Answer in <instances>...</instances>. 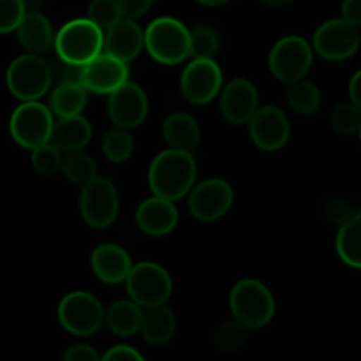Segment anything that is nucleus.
<instances>
[{
	"mask_svg": "<svg viewBox=\"0 0 361 361\" xmlns=\"http://www.w3.org/2000/svg\"><path fill=\"white\" fill-rule=\"evenodd\" d=\"M116 4H118L122 18L137 20V18L145 16L152 9L154 0H116Z\"/></svg>",
	"mask_w": 361,
	"mask_h": 361,
	"instance_id": "obj_39",
	"label": "nucleus"
},
{
	"mask_svg": "<svg viewBox=\"0 0 361 361\" xmlns=\"http://www.w3.org/2000/svg\"><path fill=\"white\" fill-rule=\"evenodd\" d=\"M247 338H249V328H245L236 319H231L219 324L214 341L219 351L233 355V353L242 351L243 345L247 344Z\"/></svg>",
	"mask_w": 361,
	"mask_h": 361,
	"instance_id": "obj_31",
	"label": "nucleus"
},
{
	"mask_svg": "<svg viewBox=\"0 0 361 361\" xmlns=\"http://www.w3.org/2000/svg\"><path fill=\"white\" fill-rule=\"evenodd\" d=\"M162 137L169 148L192 152L200 145L201 130L194 116H190L189 113L176 111L166 116L162 122Z\"/></svg>",
	"mask_w": 361,
	"mask_h": 361,
	"instance_id": "obj_23",
	"label": "nucleus"
},
{
	"mask_svg": "<svg viewBox=\"0 0 361 361\" xmlns=\"http://www.w3.org/2000/svg\"><path fill=\"white\" fill-rule=\"evenodd\" d=\"M196 2L207 7H221V6H226L228 2H231V0H196Z\"/></svg>",
	"mask_w": 361,
	"mask_h": 361,
	"instance_id": "obj_46",
	"label": "nucleus"
},
{
	"mask_svg": "<svg viewBox=\"0 0 361 361\" xmlns=\"http://www.w3.org/2000/svg\"><path fill=\"white\" fill-rule=\"evenodd\" d=\"M349 99H351L353 104L360 106L361 104V73H356L351 78V83H349Z\"/></svg>",
	"mask_w": 361,
	"mask_h": 361,
	"instance_id": "obj_43",
	"label": "nucleus"
},
{
	"mask_svg": "<svg viewBox=\"0 0 361 361\" xmlns=\"http://www.w3.org/2000/svg\"><path fill=\"white\" fill-rule=\"evenodd\" d=\"M134 152V137L133 134L122 127H115L109 133H106L102 140V154L113 164H122L129 161Z\"/></svg>",
	"mask_w": 361,
	"mask_h": 361,
	"instance_id": "obj_30",
	"label": "nucleus"
},
{
	"mask_svg": "<svg viewBox=\"0 0 361 361\" xmlns=\"http://www.w3.org/2000/svg\"><path fill=\"white\" fill-rule=\"evenodd\" d=\"M286 101L291 106L293 111L300 115H312L321 106V90L316 83L300 78V80L288 83L286 88Z\"/></svg>",
	"mask_w": 361,
	"mask_h": 361,
	"instance_id": "obj_28",
	"label": "nucleus"
},
{
	"mask_svg": "<svg viewBox=\"0 0 361 361\" xmlns=\"http://www.w3.org/2000/svg\"><path fill=\"white\" fill-rule=\"evenodd\" d=\"M90 267L99 281L115 286L126 282L133 268V261L123 247L116 243H102L92 252Z\"/></svg>",
	"mask_w": 361,
	"mask_h": 361,
	"instance_id": "obj_19",
	"label": "nucleus"
},
{
	"mask_svg": "<svg viewBox=\"0 0 361 361\" xmlns=\"http://www.w3.org/2000/svg\"><path fill=\"white\" fill-rule=\"evenodd\" d=\"M136 222L148 236H166L178 224V210L166 197H148L137 207Z\"/></svg>",
	"mask_w": 361,
	"mask_h": 361,
	"instance_id": "obj_20",
	"label": "nucleus"
},
{
	"mask_svg": "<svg viewBox=\"0 0 361 361\" xmlns=\"http://www.w3.org/2000/svg\"><path fill=\"white\" fill-rule=\"evenodd\" d=\"M120 201L116 187L104 176H95L83 185L80 194V214L94 229H104L118 217Z\"/></svg>",
	"mask_w": 361,
	"mask_h": 361,
	"instance_id": "obj_9",
	"label": "nucleus"
},
{
	"mask_svg": "<svg viewBox=\"0 0 361 361\" xmlns=\"http://www.w3.org/2000/svg\"><path fill=\"white\" fill-rule=\"evenodd\" d=\"M59 321L67 334L88 337L97 334L104 323V307L87 291H73L59 305Z\"/></svg>",
	"mask_w": 361,
	"mask_h": 361,
	"instance_id": "obj_8",
	"label": "nucleus"
},
{
	"mask_svg": "<svg viewBox=\"0 0 361 361\" xmlns=\"http://www.w3.org/2000/svg\"><path fill=\"white\" fill-rule=\"evenodd\" d=\"M25 13L27 11L21 0H0V34L16 30Z\"/></svg>",
	"mask_w": 361,
	"mask_h": 361,
	"instance_id": "obj_36",
	"label": "nucleus"
},
{
	"mask_svg": "<svg viewBox=\"0 0 361 361\" xmlns=\"http://www.w3.org/2000/svg\"><path fill=\"white\" fill-rule=\"evenodd\" d=\"M129 80V67L126 62L101 51L95 59L83 66L81 87L90 94L109 95L115 88Z\"/></svg>",
	"mask_w": 361,
	"mask_h": 361,
	"instance_id": "obj_16",
	"label": "nucleus"
},
{
	"mask_svg": "<svg viewBox=\"0 0 361 361\" xmlns=\"http://www.w3.org/2000/svg\"><path fill=\"white\" fill-rule=\"evenodd\" d=\"M16 37L27 53L44 55L51 49L55 32L51 23L41 11H27L16 27Z\"/></svg>",
	"mask_w": 361,
	"mask_h": 361,
	"instance_id": "obj_21",
	"label": "nucleus"
},
{
	"mask_svg": "<svg viewBox=\"0 0 361 361\" xmlns=\"http://www.w3.org/2000/svg\"><path fill=\"white\" fill-rule=\"evenodd\" d=\"M102 37L101 28L88 18H76L67 21L55 34L53 46L59 59L85 66L102 51Z\"/></svg>",
	"mask_w": 361,
	"mask_h": 361,
	"instance_id": "obj_4",
	"label": "nucleus"
},
{
	"mask_svg": "<svg viewBox=\"0 0 361 361\" xmlns=\"http://www.w3.org/2000/svg\"><path fill=\"white\" fill-rule=\"evenodd\" d=\"M143 48V28L136 23V20H129V18H120L115 25L106 30L102 37V51L126 63L133 62Z\"/></svg>",
	"mask_w": 361,
	"mask_h": 361,
	"instance_id": "obj_18",
	"label": "nucleus"
},
{
	"mask_svg": "<svg viewBox=\"0 0 361 361\" xmlns=\"http://www.w3.org/2000/svg\"><path fill=\"white\" fill-rule=\"evenodd\" d=\"M21 2H23L25 11H41L46 0H21Z\"/></svg>",
	"mask_w": 361,
	"mask_h": 361,
	"instance_id": "obj_44",
	"label": "nucleus"
},
{
	"mask_svg": "<svg viewBox=\"0 0 361 361\" xmlns=\"http://www.w3.org/2000/svg\"><path fill=\"white\" fill-rule=\"evenodd\" d=\"M361 214L356 212L349 221L341 224L337 235V252L338 257L348 267H361Z\"/></svg>",
	"mask_w": 361,
	"mask_h": 361,
	"instance_id": "obj_27",
	"label": "nucleus"
},
{
	"mask_svg": "<svg viewBox=\"0 0 361 361\" xmlns=\"http://www.w3.org/2000/svg\"><path fill=\"white\" fill-rule=\"evenodd\" d=\"M261 2H263L264 6L279 9V7H284V6H288V4H291L293 0H261Z\"/></svg>",
	"mask_w": 361,
	"mask_h": 361,
	"instance_id": "obj_45",
	"label": "nucleus"
},
{
	"mask_svg": "<svg viewBox=\"0 0 361 361\" xmlns=\"http://www.w3.org/2000/svg\"><path fill=\"white\" fill-rule=\"evenodd\" d=\"M126 286L130 300L145 309L164 305L173 293V281L168 270L152 261L133 264Z\"/></svg>",
	"mask_w": 361,
	"mask_h": 361,
	"instance_id": "obj_6",
	"label": "nucleus"
},
{
	"mask_svg": "<svg viewBox=\"0 0 361 361\" xmlns=\"http://www.w3.org/2000/svg\"><path fill=\"white\" fill-rule=\"evenodd\" d=\"M324 212H326L328 221L334 222V224H338V226L344 224L345 221H349V219L356 214V212L351 208V203L345 200H342V197L330 200V203L326 204Z\"/></svg>",
	"mask_w": 361,
	"mask_h": 361,
	"instance_id": "obj_38",
	"label": "nucleus"
},
{
	"mask_svg": "<svg viewBox=\"0 0 361 361\" xmlns=\"http://www.w3.org/2000/svg\"><path fill=\"white\" fill-rule=\"evenodd\" d=\"M88 101V92L80 83H56L49 97V109L59 118L81 115Z\"/></svg>",
	"mask_w": 361,
	"mask_h": 361,
	"instance_id": "obj_26",
	"label": "nucleus"
},
{
	"mask_svg": "<svg viewBox=\"0 0 361 361\" xmlns=\"http://www.w3.org/2000/svg\"><path fill=\"white\" fill-rule=\"evenodd\" d=\"M143 310L134 300H116L104 310V323L116 337H130L140 331Z\"/></svg>",
	"mask_w": 361,
	"mask_h": 361,
	"instance_id": "obj_25",
	"label": "nucleus"
},
{
	"mask_svg": "<svg viewBox=\"0 0 361 361\" xmlns=\"http://www.w3.org/2000/svg\"><path fill=\"white\" fill-rule=\"evenodd\" d=\"M222 80V69L214 59H194L183 69L180 87L190 104L203 106L217 97Z\"/></svg>",
	"mask_w": 361,
	"mask_h": 361,
	"instance_id": "obj_13",
	"label": "nucleus"
},
{
	"mask_svg": "<svg viewBox=\"0 0 361 361\" xmlns=\"http://www.w3.org/2000/svg\"><path fill=\"white\" fill-rule=\"evenodd\" d=\"M51 83V67L42 55L25 53L7 67V90L20 101H39L48 94Z\"/></svg>",
	"mask_w": 361,
	"mask_h": 361,
	"instance_id": "obj_5",
	"label": "nucleus"
},
{
	"mask_svg": "<svg viewBox=\"0 0 361 361\" xmlns=\"http://www.w3.org/2000/svg\"><path fill=\"white\" fill-rule=\"evenodd\" d=\"M312 46L300 35H286L279 39L268 56L271 74L282 83L305 78L312 66Z\"/></svg>",
	"mask_w": 361,
	"mask_h": 361,
	"instance_id": "obj_10",
	"label": "nucleus"
},
{
	"mask_svg": "<svg viewBox=\"0 0 361 361\" xmlns=\"http://www.w3.org/2000/svg\"><path fill=\"white\" fill-rule=\"evenodd\" d=\"M247 123H249L250 140L263 152L281 150L291 136V123L288 115L277 106H259Z\"/></svg>",
	"mask_w": 361,
	"mask_h": 361,
	"instance_id": "obj_14",
	"label": "nucleus"
},
{
	"mask_svg": "<svg viewBox=\"0 0 361 361\" xmlns=\"http://www.w3.org/2000/svg\"><path fill=\"white\" fill-rule=\"evenodd\" d=\"M63 361H99L101 356L95 351L92 345L88 344H76L71 345L66 353L62 355Z\"/></svg>",
	"mask_w": 361,
	"mask_h": 361,
	"instance_id": "obj_40",
	"label": "nucleus"
},
{
	"mask_svg": "<svg viewBox=\"0 0 361 361\" xmlns=\"http://www.w3.org/2000/svg\"><path fill=\"white\" fill-rule=\"evenodd\" d=\"M342 20L360 27L361 25V0H344L341 7Z\"/></svg>",
	"mask_w": 361,
	"mask_h": 361,
	"instance_id": "obj_42",
	"label": "nucleus"
},
{
	"mask_svg": "<svg viewBox=\"0 0 361 361\" xmlns=\"http://www.w3.org/2000/svg\"><path fill=\"white\" fill-rule=\"evenodd\" d=\"M101 360H130V361H141L143 360V355L140 351H136L134 348L127 344H118V345H113L111 349L104 353L101 356Z\"/></svg>",
	"mask_w": 361,
	"mask_h": 361,
	"instance_id": "obj_41",
	"label": "nucleus"
},
{
	"mask_svg": "<svg viewBox=\"0 0 361 361\" xmlns=\"http://www.w3.org/2000/svg\"><path fill=\"white\" fill-rule=\"evenodd\" d=\"M143 35L148 55L162 66H178L190 56L189 28L176 18H155Z\"/></svg>",
	"mask_w": 361,
	"mask_h": 361,
	"instance_id": "obj_3",
	"label": "nucleus"
},
{
	"mask_svg": "<svg viewBox=\"0 0 361 361\" xmlns=\"http://www.w3.org/2000/svg\"><path fill=\"white\" fill-rule=\"evenodd\" d=\"M108 115L115 127L134 129L145 122L148 115V97L137 83L127 80L109 94Z\"/></svg>",
	"mask_w": 361,
	"mask_h": 361,
	"instance_id": "obj_15",
	"label": "nucleus"
},
{
	"mask_svg": "<svg viewBox=\"0 0 361 361\" xmlns=\"http://www.w3.org/2000/svg\"><path fill=\"white\" fill-rule=\"evenodd\" d=\"M219 46V34L208 25H197L196 28L189 30V49L194 59H214Z\"/></svg>",
	"mask_w": 361,
	"mask_h": 361,
	"instance_id": "obj_32",
	"label": "nucleus"
},
{
	"mask_svg": "<svg viewBox=\"0 0 361 361\" xmlns=\"http://www.w3.org/2000/svg\"><path fill=\"white\" fill-rule=\"evenodd\" d=\"M229 310L233 319L249 330H257L274 319L275 298L263 282L256 279H242L233 286L229 295Z\"/></svg>",
	"mask_w": 361,
	"mask_h": 361,
	"instance_id": "obj_2",
	"label": "nucleus"
},
{
	"mask_svg": "<svg viewBox=\"0 0 361 361\" xmlns=\"http://www.w3.org/2000/svg\"><path fill=\"white\" fill-rule=\"evenodd\" d=\"M49 67H51V81H55V83H80L81 85L83 66L66 62V60L56 56V59L53 60V63H49Z\"/></svg>",
	"mask_w": 361,
	"mask_h": 361,
	"instance_id": "obj_37",
	"label": "nucleus"
},
{
	"mask_svg": "<svg viewBox=\"0 0 361 361\" xmlns=\"http://www.w3.org/2000/svg\"><path fill=\"white\" fill-rule=\"evenodd\" d=\"M88 20L97 25L101 30H108L111 25L122 18L116 0H92L88 4Z\"/></svg>",
	"mask_w": 361,
	"mask_h": 361,
	"instance_id": "obj_35",
	"label": "nucleus"
},
{
	"mask_svg": "<svg viewBox=\"0 0 361 361\" xmlns=\"http://www.w3.org/2000/svg\"><path fill=\"white\" fill-rule=\"evenodd\" d=\"M196 159L192 152L168 148L155 155L148 169V185L154 196L176 201L185 197L196 182Z\"/></svg>",
	"mask_w": 361,
	"mask_h": 361,
	"instance_id": "obj_1",
	"label": "nucleus"
},
{
	"mask_svg": "<svg viewBox=\"0 0 361 361\" xmlns=\"http://www.w3.org/2000/svg\"><path fill=\"white\" fill-rule=\"evenodd\" d=\"M53 113L37 101H23L9 118V133L21 148H32L49 141L53 130Z\"/></svg>",
	"mask_w": 361,
	"mask_h": 361,
	"instance_id": "obj_7",
	"label": "nucleus"
},
{
	"mask_svg": "<svg viewBox=\"0 0 361 361\" xmlns=\"http://www.w3.org/2000/svg\"><path fill=\"white\" fill-rule=\"evenodd\" d=\"M140 331L145 342L150 345H164L173 338L176 331V317L171 309L164 305L150 307L147 314H143L140 324Z\"/></svg>",
	"mask_w": 361,
	"mask_h": 361,
	"instance_id": "obj_24",
	"label": "nucleus"
},
{
	"mask_svg": "<svg viewBox=\"0 0 361 361\" xmlns=\"http://www.w3.org/2000/svg\"><path fill=\"white\" fill-rule=\"evenodd\" d=\"M330 126L335 133L342 134V136H353V134L360 133V106L353 104V102H342V104L335 106L330 113Z\"/></svg>",
	"mask_w": 361,
	"mask_h": 361,
	"instance_id": "obj_33",
	"label": "nucleus"
},
{
	"mask_svg": "<svg viewBox=\"0 0 361 361\" xmlns=\"http://www.w3.org/2000/svg\"><path fill=\"white\" fill-rule=\"evenodd\" d=\"M60 171L63 173V176L71 183L85 185V183L97 176V162L92 155H88L83 150L69 152V154H63Z\"/></svg>",
	"mask_w": 361,
	"mask_h": 361,
	"instance_id": "obj_29",
	"label": "nucleus"
},
{
	"mask_svg": "<svg viewBox=\"0 0 361 361\" xmlns=\"http://www.w3.org/2000/svg\"><path fill=\"white\" fill-rule=\"evenodd\" d=\"M62 157L63 154L56 147H53L51 143L39 145V147L32 148L30 162L32 168L35 169L41 175H55L60 171V166H62Z\"/></svg>",
	"mask_w": 361,
	"mask_h": 361,
	"instance_id": "obj_34",
	"label": "nucleus"
},
{
	"mask_svg": "<svg viewBox=\"0 0 361 361\" xmlns=\"http://www.w3.org/2000/svg\"><path fill=\"white\" fill-rule=\"evenodd\" d=\"M259 108V94L256 85L247 78L229 81L221 92V113L229 123L243 126Z\"/></svg>",
	"mask_w": 361,
	"mask_h": 361,
	"instance_id": "obj_17",
	"label": "nucleus"
},
{
	"mask_svg": "<svg viewBox=\"0 0 361 361\" xmlns=\"http://www.w3.org/2000/svg\"><path fill=\"white\" fill-rule=\"evenodd\" d=\"M189 212L196 221L212 224L231 210L235 192L224 178H208L189 190Z\"/></svg>",
	"mask_w": 361,
	"mask_h": 361,
	"instance_id": "obj_11",
	"label": "nucleus"
},
{
	"mask_svg": "<svg viewBox=\"0 0 361 361\" xmlns=\"http://www.w3.org/2000/svg\"><path fill=\"white\" fill-rule=\"evenodd\" d=\"M360 27L342 20H328L314 32L312 48L323 59L342 62L356 55L360 48Z\"/></svg>",
	"mask_w": 361,
	"mask_h": 361,
	"instance_id": "obj_12",
	"label": "nucleus"
},
{
	"mask_svg": "<svg viewBox=\"0 0 361 361\" xmlns=\"http://www.w3.org/2000/svg\"><path fill=\"white\" fill-rule=\"evenodd\" d=\"M92 140V126L83 115H73L59 118L53 123L49 143L59 148L62 154L83 150Z\"/></svg>",
	"mask_w": 361,
	"mask_h": 361,
	"instance_id": "obj_22",
	"label": "nucleus"
}]
</instances>
